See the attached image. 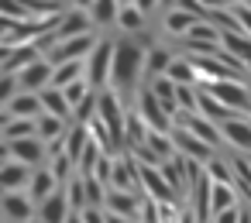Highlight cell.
Returning <instances> with one entry per match:
<instances>
[{
    "mask_svg": "<svg viewBox=\"0 0 251 223\" xmlns=\"http://www.w3.org/2000/svg\"><path fill=\"white\" fill-rule=\"evenodd\" d=\"M45 110H42V96L38 93H18V96H11L7 103H4V120H38Z\"/></svg>",
    "mask_w": 251,
    "mask_h": 223,
    "instance_id": "obj_13",
    "label": "cell"
},
{
    "mask_svg": "<svg viewBox=\"0 0 251 223\" xmlns=\"http://www.w3.org/2000/svg\"><path fill=\"white\" fill-rule=\"evenodd\" d=\"M200 4H203L210 14H217V11H234L237 0H200Z\"/></svg>",
    "mask_w": 251,
    "mask_h": 223,
    "instance_id": "obj_39",
    "label": "cell"
},
{
    "mask_svg": "<svg viewBox=\"0 0 251 223\" xmlns=\"http://www.w3.org/2000/svg\"><path fill=\"white\" fill-rule=\"evenodd\" d=\"M145 48L134 38H117V55H114V76H110V89L127 103H134L138 89L148 83L145 79Z\"/></svg>",
    "mask_w": 251,
    "mask_h": 223,
    "instance_id": "obj_1",
    "label": "cell"
},
{
    "mask_svg": "<svg viewBox=\"0 0 251 223\" xmlns=\"http://www.w3.org/2000/svg\"><path fill=\"white\" fill-rule=\"evenodd\" d=\"M110 189L141 192V189H138V161L131 158V151H124V155L114 158V178H110Z\"/></svg>",
    "mask_w": 251,
    "mask_h": 223,
    "instance_id": "obj_16",
    "label": "cell"
},
{
    "mask_svg": "<svg viewBox=\"0 0 251 223\" xmlns=\"http://www.w3.org/2000/svg\"><path fill=\"white\" fill-rule=\"evenodd\" d=\"M69 216H73V209H69L66 189H59L52 199H45V202L38 206V223H66Z\"/></svg>",
    "mask_w": 251,
    "mask_h": 223,
    "instance_id": "obj_21",
    "label": "cell"
},
{
    "mask_svg": "<svg viewBox=\"0 0 251 223\" xmlns=\"http://www.w3.org/2000/svg\"><path fill=\"white\" fill-rule=\"evenodd\" d=\"M134 110L141 113V120H145L151 131H165V134H172L176 120H172V113L162 107V100L151 93V86H148V83L138 89V96H134Z\"/></svg>",
    "mask_w": 251,
    "mask_h": 223,
    "instance_id": "obj_5",
    "label": "cell"
},
{
    "mask_svg": "<svg viewBox=\"0 0 251 223\" xmlns=\"http://www.w3.org/2000/svg\"><path fill=\"white\" fill-rule=\"evenodd\" d=\"M107 223H134V220H127V216H117V213H107Z\"/></svg>",
    "mask_w": 251,
    "mask_h": 223,
    "instance_id": "obj_42",
    "label": "cell"
},
{
    "mask_svg": "<svg viewBox=\"0 0 251 223\" xmlns=\"http://www.w3.org/2000/svg\"><path fill=\"white\" fill-rule=\"evenodd\" d=\"M131 4H134V0H121V7H131Z\"/></svg>",
    "mask_w": 251,
    "mask_h": 223,
    "instance_id": "obj_45",
    "label": "cell"
},
{
    "mask_svg": "<svg viewBox=\"0 0 251 223\" xmlns=\"http://www.w3.org/2000/svg\"><path fill=\"white\" fill-rule=\"evenodd\" d=\"M76 79H86V62H66V66H55L52 89H66V86H73Z\"/></svg>",
    "mask_w": 251,
    "mask_h": 223,
    "instance_id": "obj_28",
    "label": "cell"
},
{
    "mask_svg": "<svg viewBox=\"0 0 251 223\" xmlns=\"http://www.w3.org/2000/svg\"><path fill=\"white\" fill-rule=\"evenodd\" d=\"M45 59L38 45H14V48H4V76H18L25 72L31 62Z\"/></svg>",
    "mask_w": 251,
    "mask_h": 223,
    "instance_id": "obj_15",
    "label": "cell"
},
{
    "mask_svg": "<svg viewBox=\"0 0 251 223\" xmlns=\"http://www.w3.org/2000/svg\"><path fill=\"white\" fill-rule=\"evenodd\" d=\"M52 76H55V66H52L49 59H38V62H31L25 72H18V86H21L25 93H45V89L52 86Z\"/></svg>",
    "mask_w": 251,
    "mask_h": 223,
    "instance_id": "obj_12",
    "label": "cell"
},
{
    "mask_svg": "<svg viewBox=\"0 0 251 223\" xmlns=\"http://www.w3.org/2000/svg\"><path fill=\"white\" fill-rule=\"evenodd\" d=\"M127 110H131V107H127L114 89L100 93V120H103V127L110 131L114 155H124V151H127Z\"/></svg>",
    "mask_w": 251,
    "mask_h": 223,
    "instance_id": "obj_2",
    "label": "cell"
},
{
    "mask_svg": "<svg viewBox=\"0 0 251 223\" xmlns=\"http://www.w3.org/2000/svg\"><path fill=\"white\" fill-rule=\"evenodd\" d=\"M62 93H66V100H69V107H73V113H76V110L86 103V96H90L93 89H90V83H86V79H76V83H73V86H66Z\"/></svg>",
    "mask_w": 251,
    "mask_h": 223,
    "instance_id": "obj_33",
    "label": "cell"
},
{
    "mask_svg": "<svg viewBox=\"0 0 251 223\" xmlns=\"http://www.w3.org/2000/svg\"><path fill=\"white\" fill-rule=\"evenodd\" d=\"M59 189H62V185H59V178L49 172V165H45V168H35L31 185H28V196H31V202H35V206H42L45 199H52Z\"/></svg>",
    "mask_w": 251,
    "mask_h": 223,
    "instance_id": "obj_19",
    "label": "cell"
},
{
    "mask_svg": "<svg viewBox=\"0 0 251 223\" xmlns=\"http://www.w3.org/2000/svg\"><path fill=\"white\" fill-rule=\"evenodd\" d=\"M176 55H179V52H172V48H165V45L148 48V55H145V79L151 83V79H158V76H169Z\"/></svg>",
    "mask_w": 251,
    "mask_h": 223,
    "instance_id": "obj_18",
    "label": "cell"
},
{
    "mask_svg": "<svg viewBox=\"0 0 251 223\" xmlns=\"http://www.w3.org/2000/svg\"><path fill=\"white\" fill-rule=\"evenodd\" d=\"M42 96V110L49 113V117H59V120H66V124H76V113H73V107H69V100H66V93L62 89H45V93H38Z\"/></svg>",
    "mask_w": 251,
    "mask_h": 223,
    "instance_id": "obj_20",
    "label": "cell"
},
{
    "mask_svg": "<svg viewBox=\"0 0 251 223\" xmlns=\"http://www.w3.org/2000/svg\"><path fill=\"white\" fill-rule=\"evenodd\" d=\"M172 137H176V148H179V155L182 158H189V161H196V165H210L220 151L217 148H210L206 141H200L196 134H189L186 127H172Z\"/></svg>",
    "mask_w": 251,
    "mask_h": 223,
    "instance_id": "obj_8",
    "label": "cell"
},
{
    "mask_svg": "<svg viewBox=\"0 0 251 223\" xmlns=\"http://www.w3.org/2000/svg\"><path fill=\"white\" fill-rule=\"evenodd\" d=\"M0 209H4V223H31V220H38V206L31 202L28 192H4Z\"/></svg>",
    "mask_w": 251,
    "mask_h": 223,
    "instance_id": "obj_10",
    "label": "cell"
},
{
    "mask_svg": "<svg viewBox=\"0 0 251 223\" xmlns=\"http://www.w3.org/2000/svg\"><path fill=\"white\" fill-rule=\"evenodd\" d=\"M83 223H107V209H100V206H86V209H83Z\"/></svg>",
    "mask_w": 251,
    "mask_h": 223,
    "instance_id": "obj_38",
    "label": "cell"
},
{
    "mask_svg": "<svg viewBox=\"0 0 251 223\" xmlns=\"http://www.w3.org/2000/svg\"><path fill=\"white\" fill-rule=\"evenodd\" d=\"M241 216H244V202H241V206H234V209H224V213H217L210 223H241Z\"/></svg>",
    "mask_w": 251,
    "mask_h": 223,
    "instance_id": "obj_37",
    "label": "cell"
},
{
    "mask_svg": "<svg viewBox=\"0 0 251 223\" xmlns=\"http://www.w3.org/2000/svg\"><path fill=\"white\" fill-rule=\"evenodd\" d=\"M196 21H200V18H193V14H189V11H182V7L165 11V14H162V28H165V35H172V38H179V42L196 28Z\"/></svg>",
    "mask_w": 251,
    "mask_h": 223,
    "instance_id": "obj_22",
    "label": "cell"
},
{
    "mask_svg": "<svg viewBox=\"0 0 251 223\" xmlns=\"http://www.w3.org/2000/svg\"><path fill=\"white\" fill-rule=\"evenodd\" d=\"M69 127H73V124L42 113V117H38V141H42V144H55V141H62V137L69 134Z\"/></svg>",
    "mask_w": 251,
    "mask_h": 223,
    "instance_id": "obj_26",
    "label": "cell"
},
{
    "mask_svg": "<svg viewBox=\"0 0 251 223\" xmlns=\"http://www.w3.org/2000/svg\"><path fill=\"white\" fill-rule=\"evenodd\" d=\"M179 110L182 113H200V86H179Z\"/></svg>",
    "mask_w": 251,
    "mask_h": 223,
    "instance_id": "obj_34",
    "label": "cell"
},
{
    "mask_svg": "<svg viewBox=\"0 0 251 223\" xmlns=\"http://www.w3.org/2000/svg\"><path fill=\"white\" fill-rule=\"evenodd\" d=\"M148 28V14H141L134 4L131 7H121V18H117V31L124 35V38H134V35H141Z\"/></svg>",
    "mask_w": 251,
    "mask_h": 223,
    "instance_id": "obj_24",
    "label": "cell"
},
{
    "mask_svg": "<svg viewBox=\"0 0 251 223\" xmlns=\"http://www.w3.org/2000/svg\"><path fill=\"white\" fill-rule=\"evenodd\" d=\"M176 127H186L189 134H196L200 141H206L210 148H217V151H224V134H220V127L213 124V120H206L203 113H176Z\"/></svg>",
    "mask_w": 251,
    "mask_h": 223,
    "instance_id": "obj_7",
    "label": "cell"
},
{
    "mask_svg": "<svg viewBox=\"0 0 251 223\" xmlns=\"http://www.w3.org/2000/svg\"><path fill=\"white\" fill-rule=\"evenodd\" d=\"M248 161H251V155H248Z\"/></svg>",
    "mask_w": 251,
    "mask_h": 223,
    "instance_id": "obj_47",
    "label": "cell"
},
{
    "mask_svg": "<svg viewBox=\"0 0 251 223\" xmlns=\"http://www.w3.org/2000/svg\"><path fill=\"white\" fill-rule=\"evenodd\" d=\"M93 141V134H90V127L86 124H73L69 127V134H66V155L79 165V158H83V151H86V144ZM79 172V168H76Z\"/></svg>",
    "mask_w": 251,
    "mask_h": 223,
    "instance_id": "obj_25",
    "label": "cell"
},
{
    "mask_svg": "<svg viewBox=\"0 0 251 223\" xmlns=\"http://www.w3.org/2000/svg\"><path fill=\"white\" fill-rule=\"evenodd\" d=\"M25 137H38V120H4V144L11 141H25Z\"/></svg>",
    "mask_w": 251,
    "mask_h": 223,
    "instance_id": "obj_30",
    "label": "cell"
},
{
    "mask_svg": "<svg viewBox=\"0 0 251 223\" xmlns=\"http://www.w3.org/2000/svg\"><path fill=\"white\" fill-rule=\"evenodd\" d=\"M134 7L141 14H155V11H162V0H134Z\"/></svg>",
    "mask_w": 251,
    "mask_h": 223,
    "instance_id": "obj_40",
    "label": "cell"
},
{
    "mask_svg": "<svg viewBox=\"0 0 251 223\" xmlns=\"http://www.w3.org/2000/svg\"><path fill=\"white\" fill-rule=\"evenodd\" d=\"M4 158L25 161V165H31V168H45V165H49V148H45L38 137H25V141L4 144Z\"/></svg>",
    "mask_w": 251,
    "mask_h": 223,
    "instance_id": "obj_9",
    "label": "cell"
},
{
    "mask_svg": "<svg viewBox=\"0 0 251 223\" xmlns=\"http://www.w3.org/2000/svg\"><path fill=\"white\" fill-rule=\"evenodd\" d=\"M107 213H117V216H127L138 223V213H141V192H124V189H110L107 192Z\"/></svg>",
    "mask_w": 251,
    "mask_h": 223,
    "instance_id": "obj_17",
    "label": "cell"
},
{
    "mask_svg": "<svg viewBox=\"0 0 251 223\" xmlns=\"http://www.w3.org/2000/svg\"><path fill=\"white\" fill-rule=\"evenodd\" d=\"M114 158H117V155H103L100 165L93 168V178H100L103 185H110V178H114Z\"/></svg>",
    "mask_w": 251,
    "mask_h": 223,
    "instance_id": "obj_36",
    "label": "cell"
},
{
    "mask_svg": "<svg viewBox=\"0 0 251 223\" xmlns=\"http://www.w3.org/2000/svg\"><path fill=\"white\" fill-rule=\"evenodd\" d=\"M66 223H83V213H73V216H69Z\"/></svg>",
    "mask_w": 251,
    "mask_h": 223,
    "instance_id": "obj_44",
    "label": "cell"
},
{
    "mask_svg": "<svg viewBox=\"0 0 251 223\" xmlns=\"http://www.w3.org/2000/svg\"><path fill=\"white\" fill-rule=\"evenodd\" d=\"M230 14H234V21H237V28H241V31H244V35L251 38V4H241V0H237V4H234V11H230Z\"/></svg>",
    "mask_w": 251,
    "mask_h": 223,
    "instance_id": "obj_35",
    "label": "cell"
},
{
    "mask_svg": "<svg viewBox=\"0 0 251 223\" xmlns=\"http://www.w3.org/2000/svg\"><path fill=\"white\" fill-rule=\"evenodd\" d=\"M176 7H179V0H162V14L165 11H176Z\"/></svg>",
    "mask_w": 251,
    "mask_h": 223,
    "instance_id": "obj_43",
    "label": "cell"
},
{
    "mask_svg": "<svg viewBox=\"0 0 251 223\" xmlns=\"http://www.w3.org/2000/svg\"><path fill=\"white\" fill-rule=\"evenodd\" d=\"M224 134V148L237 151V155H251V117H234L227 124H220Z\"/></svg>",
    "mask_w": 251,
    "mask_h": 223,
    "instance_id": "obj_11",
    "label": "cell"
},
{
    "mask_svg": "<svg viewBox=\"0 0 251 223\" xmlns=\"http://www.w3.org/2000/svg\"><path fill=\"white\" fill-rule=\"evenodd\" d=\"M62 189H66V199H69V209H73V213H83V209L90 206V202H86V182H83V175H76V178L66 182Z\"/></svg>",
    "mask_w": 251,
    "mask_h": 223,
    "instance_id": "obj_31",
    "label": "cell"
},
{
    "mask_svg": "<svg viewBox=\"0 0 251 223\" xmlns=\"http://www.w3.org/2000/svg\"><path fill=\"white\" fill-rule=\"evenodd\" d=\"M93 28H117V18H121V0H97V4L86 11Z\"/></svg>",
    "mask_w": 251,
    "mask_h": 223,
    "instance_id": "obj_23",
    "label": "cell"
},
{
    "mask_svg": "<svg viewBox=\"0 0 251 223\" xmlns=\"http://www.w3.org/2000/svg\"><path fill=\"white\" fill-rule=\"evenodd\" d=\"M114 55H117V38H100L97 48L86 59V83L93 93H107L110 89V76H114Z\"/></svg>",
    "mask_w": 251,
    "mask_h": 223,
    "instance_id": "obj_3",
    "label": "cell"
},
{
    "mask_svg": "<svg viewBox=\"0 0 251 223\" xmlns=\"http://www.w3.org/2000/svg\"><path fill=\"white\" fill-rule=\"evenodd\" d=\"M203 89L237 117H251V79H217V83H206Z\"/></svg>",
    "mask_w": 251,
    "mask_h": 223,
    "instance_id": "obj_4",
    "label": "cell"
},
{
    "mask_svg": "<svg viewBox=\"0 0 251 223\" xmlns=\"http://www.w3.org/2000/svg\"><path fill=\"white\" fill-rule=\"evenodd\" d=\"M97 4V0H69V7H76V11H90Z\"/></svg>",
    "mask_w": 251,
    "mask_h": 223,
    "instance_id": "obj_41",
    "label": "cell"
},
{
    "mask_svg": "<svg viewBox=\"0 0 251 223\" xmlns=\"http://www.w3.org/2000/svg\"><path fill=\"white\" fill-rule=\"evenodd\" d=\"M169 79H172V83H179V86H203V83H200L196 66L189 62V55H176L172 69H169Z\"/></svg>",
    "mask_w": 251,
    "mask_h": 223,
    "instance_id": "obj_27",
    "label": "cell"
},
{
    "mask_svg": "<svg viewBox=\"0 0 251 223\" xmlns=\"http://www.w3.org/2000/svg\"><path fill=\"white\" fill-rule=\"evenodd\" d=\"M97 35H83V38H69V42H59L55 48H49L45 52V59L52 62V66H66V62H86L90 59V52L97 48Z\"/></svg>",
    "mask_w": 251,
    "mask_h": 223,
    "instance_id": "obj_6",
    "label": "cell"
},
{
    "mask_svg": "<svg viewBox=\"0 0 251 223\" xmlns=\"http://www.w3.org/2000/svg\"><path fill=\"white\" fill-rule=\"evenodd\" d=\"M31 175H35L31 165L14 161V158H4V168H0V185H4V192H28Z\"/></svg>",
    "mask_w": 251,
    "mask_h": 223,
    "instance_id": "obj_14",
    "label": "cell"
},
{
    "mask_svg": "<svg viewBox=\"0 0 251 223\" xmlns=\"http://www.w3.org/2000/svg\"><path fill=\"white\" fill-rule=\"evenodd\" d=\"M83 182H86V202L90 206H107V192H110V185H103L100 178H93V175H83Z\"/></svg>",
    "mask_w": 251,
    "mask_h": 223,
    "instance_id": "obj_32",
    "label": "cell"
},
{
    "mask_svg": "<svg viewBox=\"0 0 251 223\" xmlns=\"http://www.w3.org/2000/svg\"><path fill=\"white\" fill-rule=\"evenodd\" d=\"M31 223H38V220H31Z\"/></svg>",
    "mask_w": 251,
    "mask_h": 223,
    "instance_id": "obj_46",
    "label": "cell"
},
{
    "mask_svg": "<svg viewBox=\"0 0 251 223\" xmlns=\"http://www.w3.org/2000/svg\"><path fill=\"white\" fill-rule=\"evenodd\" d=\"M206 175H210L217 185H237V172H234V165H230L227 155H217V158L206 165Z\"/></svg>",
    "mask_w": 251,
    "mask_h": 223,
    "instance_id": "obj_29",
    "label": "cell"
}]
</instances>
